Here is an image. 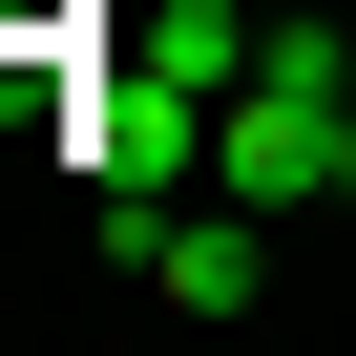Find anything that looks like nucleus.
I'll return each instance as SVG.
<instances>
[{
    "mask_svg": "<svg viewBox=\"0 0 356 356\" xmlns=\"http://www.w3.org/2000/svg\"><path fill=\"white\" fill-rule=\"evenodd\" d=\"M210 189H252V210L356 189V63H335V22H273L252 42V84L210 105Z\"/></svg>",
    "mask_w": 356,
    "mask_h": 356,
    "instance_id": "obj_1",
    "label": "nucleus"
},
{
    "mask_svg": "<svg viewBox=\"0 0 356 356\" xmlns=\"http://www.w3.org/2000/svg\"><path fill=\"white\" fill-rule=\"evenodd\" d=\"M147 293H168V314H252V293H273V210H252V189L147 210Z\"/></svg>",
    "mask_w": 356,
    "mask_h": 356,
    "instance_id": "obj_2",
    "label": "nucleus"
}]
</instances>
